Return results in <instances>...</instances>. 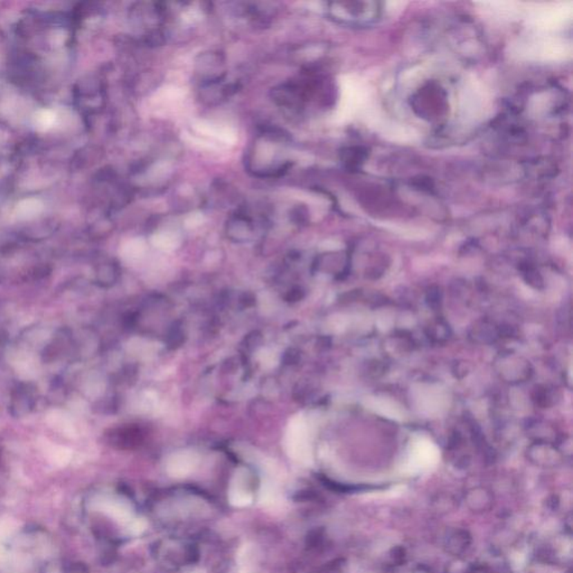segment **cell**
I'll list each match as a JSON object with an SVG mask.
<instances>
[{
  "instance_id": "6da1fadb",
  "label": "cell",
  "mask_w": 573,
  "mask_h": 573,
  "mask_svg": "<svg viewBox=\"0 0 573 573\" xmlns=\"http://www.w3.org/2000/svg\"><path fill=\"white\" fill-rule=\"evenodd\" d=\"M381 9L376 3H331V17L347 25H369L378 19Z\"/></svg>"
},
{
  "instance_id": "ba28073f",
  "label": "cell",
  "mask_w": 573,
  "mask_h": 573,
  "mask_svg": "<svg viewBox=\"0 0 573 573\" xmlns=\"http://www.w3.org/2000/svg\"><path fill=\"white\" fill-rule=\"evenodd\" d=\"M259 502L268 509H277L284 503V496L279 485L271 478H264L261 484Z\"/></svg>"
},
{
  "instance_id": "5b68a950",
  "label": "cell",
  "mask_w": 573,
  "mask_h": 573,
  "mask_svg": "<svg viewBox=\"0 0 573 573\" xmlns=\"http://www.w3.org/2000/svg\"><path fill=\"white\" fill-rule=\"evenodd\" d=\"M229 502L234 507H246L253 502V494L250 487V478L246 469L240 468L231 480L228 493Z\"/></svg>"
},
{
  "instance_id": "8992f818",
  "label": "cell",
  "mask_w": 573,
  "mask_h": 573,
  "mask_svg": "<svg viewBox=\"0 0 573 573\" xmlns=\"http://www.w3.org/2000/svg\"><path fill=\"white\" fill-rule=\"evenodd\" d=\"M527 458L532 464L543 468L559 466L563 461V456L556 445L547 443H533L527 449Z\"/></svg>"
},
{
  "instance_id": "2e32d148",
  "label": "cell",
  "mask_w": 573,
  "mask_h": 573,
  "mask_svg": "<svg viewBox=\"0 0 573 573\" xmlns=\"http://www.w3.org/2000/svg\"><path fill=\"white\" fill-rule=\"evenodd\" d=\"M533 398H534V401L536 402V405H541L543 408H547V407L551 405L550 403L551 402V394H549L547 387H536Z\"/></svg>"
},
{
  "instance_id": "5bb4252c",
  "label": "cell",
  "mask_w": 573,
  "mask_h": 573,
  "mask_svg": "<svg viewBox=\"0 0 573 573\" xmlns=\"http://www.w3.org/2000/svg\"><path fill=\"white\" fill-rule=\"evenodd\" d=\"M448 331H449V328L446 324H443V322H437V324H434L432 327H430V333H429V337H431L432 340H437V342H440V340H446L448 338Z\"/></svg>"
},
{
  "instance_id": "8fae6325",
  "label": "cell",
  "mask_w": 573,
  "mask_h": 573,
  "mask_svg": "<svg viewBox=\"0 0 573 573\" xmlns=\"http://www.w3.org/2000/svg\"><path fill=\"white\" fill-rule=\"evenodd\" d=\"M55 120H57L55 113H52L50 110H43L35 115L34 124L37 130L46 131L53 127Z\"/></svg>"
},
{
  "instance_id": "9c48e42d",
  "label": "cell",
  "mask_w": 573,
  "mask_h": 573,
  "mask_svg": "<svg viewBox=\"0 0 573 573\" xmlns=\"http://www.w3.org/2000/svg\"><path fill=\"white\" fill-rule=\"evenodd\" d=\"M472 544V536L465 530L456 529L450 531L445 538V547L452 556L460 558Z\"/></svg>"
},
{
  "instance_id": "4fadbf2b",
  "label": "cell",
  "mask_w": 573,
  "mask_h": 573,
  "mask_svg": "<svg viewBox=\"0 0 573 573\" xmlns=\"http://www.w3.org/2000/svg\"><path fill=\"white\" fill-rule=\"evenodd\" d=\"M523 275L524 280H525L530 286H532L533 288H535V289H542V288H543V278L541 277L540 273H538L536 270L533 269V268H530V266H526L525 269H523Z\"/></svg>"
},
{
  "instance_id": "7a4b0ae2",
  "label": "cell",
  "mask_w": 573,
  "mask_h": 573,
  "mask_svg": "<svg viewBox=\"0 0 573 573\" xmlns=\"http://www.w3.org/2000/svg\"><path fill=\"white\" fill-rule=\"evenodd\" d=\"M284 449L290 458L299 463L308 459L307 430L302 417H295L286 428L284 440Z\"/></svg>"
},
{
  "instance_id": "3957f363",
  "label": "cell",
  "mask_w": 573,
  "mask_h": 573,
  "mask_svg": "<svg viewBox=\"0 0 573 573\" xmlns=\"http://www.w3.org/2000/svg\"><path fill=\"white\" fill-rule=\"evenodd\" d=\"M495 369L503 380L508 383H522L532 376V367L525 358L517 355H501L495 362Z\"/></svg>"
},
{
  "instance_id": "ac0fdd59",
  "label": "cell",
  "mask_w": 573,
  "mask_h": 573,
  "mask_svg": "<svg viewBox=\"0 0 573 573\" xmlns=\"http://www.w3.org/2000/svg\"><path fill=\"white\" fill-rule=\"evenodd\" d=\"M427 300H428L429 304H430L432 308L438 307L441 302L440 290L438 289V288H434H434H431V289L428 291Z\"/></svg>"
},
{
  "instance_id": "52a82bcc",
  "label": "cell",
  "mask_w": 573,
  "mask_h": 573,
  "mask_svg": "<svg viewBox=\"0 0 573 573\" xmlns=\"http://www.w3.org/2000/svg\"><path fill=\"white\" fill-rule=\"evenodd\" d=\"M465 503L470 511L485 513L493 507L494 496L487 488L474 487L465 495Z\"/></svg>"
},
{
  "instance_id": "d6986e66",
  "label": "cell",
  "mask_w": 573,
  "mask_h": 573,
  "mask_svg": "<svg viewBox=\"0 0 573 573\" xmlns=\"http://www.w3.org/2000/svg\"><path fill=\"white\" fill-rule=\"evenodd\" d=\"M239 573H249V572H248V571L243 570V571H240Z\"/></svg>"
},
{
  "instance_id": "30bf717a",
  "label": "cell",
  "mask_w": 573,
  "mask_h": 573,
  "mask_svg": "<svg viewBox=\"0 0 573 573\" xmlns=\"http://www.w3.org/2000/svg\"><path fill=\"white\" fill-rule=\"evenodd\" d=\"M500 336V331L489 322H483L473 327L472 337L479 343H494Z\"/></svg>"
},
{
  "instance_id": "9a60e30c",
  "label": "cell",
  "mask_w": 573,
  "mask_h": 573,
  "mask_svg": "<svg viewBox=\"0 0 573 573\" xmlns=\"http://www.w3.org/2000/svg\"><path fill=\"white\" fill-rule=\"evenodd\" d=\"M473 565L464 561L463 559L457 558L448 567V573H472Z\"/></svg>"
},
{
  "instance_id": "e0dca14e",
  "label": "cell",
  "mask_w": 573,
  "mask_h": 573,
  "mask_svg": "<svg viewBox=\"0 0 573 573\" xmlns=\"http://www.w3.org/2000/svg\"><path fill=\"white\" fill-rule=\"evenodd\" d=\"M259 360H260V363L262 364L263 367L268 369V367H275L277 362H278V358H277V354L275 352L263 349L262 352L259 354Z\"/></svg>"
},
{
  "instance_id": "7c38bea8",
  "label": "cell",
  "mask_w": 573,
  "mask_h": 573,
  "mask_svg": "<svg viewBox=\"0 0 573 573\" xmlns=\"http://www.w3.org/2000/svg\"><path fill=\"white\" fill-rule=\"evenodd\" d=\"M18 211L21 216L24 217H30V216L39 214L41 211V204L37 200H26V201L21 202V204L18 205Z\"/></svg>"
},
{
  "instance_id": "277c9868",
  "label": "cell",
  "mask_w": 573,
  "mask_h": 573,
  "mask_svg": "<svg viewBox=\"0 0 573 573\" xmlns=\"http://www.w3.org/2000/svg\"><path fill=\"white\" fill-rule=\"evenodd\" d=\"M200 456L193 450H180L169 456L166 461V472L176 479L186 478L195 472Z\"/></svg>"
}]
</instances>
